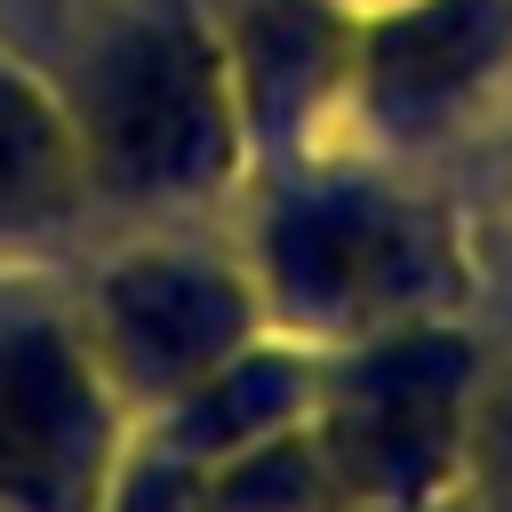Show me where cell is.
Masks as SVG:
<instances>
[{
	"instance_id": "obj_1",
	"label": "cell",
	"mask_w": 512,
	"mask_h": 512,
	"mask_svg": "<svg viewBox=\"0 0 512 512\" xmlns=\"http://www.w3.org/2000/svg\"><path fill=\"white\" fill-rule=\"evenodd\" d=\"M480 368L488 352L448 320H416L320 360L312 440L336 472V496L368 512H440L456 488Z\"/></svg>"
},
{
	"instance_id": "obj_2",
	"label": "cell",
	"mask_w": 512,
	"mask_h": 512,
	"mask_svg": "<svg viewBox=\"0 0 512 512\" xmlns=\"http://www.w3.org/2000/svg\"><path fill=\"white\" fill-rule=\"evenodd\" d=\"M248 288L264 312H280V328L344 352L432 320V304L456 288V264L424 208L384 192H296L272 208Z\"/></svg>"
},
{
	"instance_id": "obj_3",
	"label": "cell",
	"mask_w": 512,
	"mask_h": 512,
	"mask_svg": "<svg viewBox=\"0 0 512 512\" xmlns=\"http://www.w3.org/2000/svg\"><path fill=\"white\" fill-rule=\"evenodd\" d=\"M136 440L88 328L56 312H0V512H104Z\"/></svg>"
},
{
	"instance_id": "obj_4",
	"label": "cell",
	"mask_w": 512,
	"mask_h": 512,
	"mask_svg": "<svg viewBox=\"0 0 512 512\" xmlns=\"http://www.w3.org/2000/svg\"><path fill=\"white\" fill-rule=\"evenodd\" d=\"M80 328H88L96 368L112 376L120 408L136 424H152L200 376H216L232 352H248L264 336V304L240 272H224L208 256L144 248V256H120L96 272Z\"/></svg>"
},
{
	"instance_id": "obj_5",
	"label": "cell",
	"mask_w": 512,
	"mask_h": 512,
	"mask_svg": "<svg viewBox=\"0 0 512 512\" xmlns=\"http://www.w3.org/2000/svg\"><path fill=\"white\" fill-rule=\"evenodd\" d=\"M232 160V112L184 24H136L88 64V168L128 200H184Z\"/></svg>"
},
{
	"instance_id": "obj_6",
	"label": "cell",
	"mask_w": 512,
	"mask_h": 512,
	"mask_svg": "<svg viewBox=\"0 0 512 512\" xmlns=\"http://www.w3.org/2000/svg\"><path fill=\"white\" fill-rule=\"evenodd\" d=\"M312 384H320L312 352H288V344L256 336L248 352H232L216 376H200L176 408H160L136 432L160 440V448H176V456H192L200 472H216L224 456H240V448H256L272 432H296L312 416Z\"/></svg>"
},
{
	"instance_id": "obj_7",
	"label": "cell",
	"mask_w": 512,
	"mask_h": 512,
	"mask_svg": "<svg viewBox=\"0 0 512 512\" xmlns=\"http://www.w3.org/2000/svg\"><path fill=\"white\" fill-rule=\"evenodd\" d=\"M488 48H496V8L488 0H432V8L400 16L376 40L368 80H376V96L392 112H432V104H448L480 72Z\"/></svg>"
},
{
	"instance_id": "obj_8",
	"label": "cell",
	"mask_w": 512,
	"mask_h": 512,
	"mask_svg": "<svg viewBox=\"0 0 512 512\" xmlns=\"http://www.w3.org/2000/svg\"><path fill=\"white\" fill-rule=\"evenodd\" d=\"M80 200V160L48 104L0 72V232H56Z\"/></svg>"
},
{
	"instance_id": "obj_9",
	"label": "cell",
	"mask_w": 512,
	"mask_h": 512,
	"mask_svg": "<svg viewBox=\"0 0 512 512\" xmlns=\"http://www.w3.org/2000/svg\"><path fill=\"white\" fill-rule=\"evenodd\" d=\"M440 512H512V360L480 368L464 456H456V488H448Z\"/></svg>"
},
{
	"instance_id": "obj_10",
	"label": "cell",
	"mask_w": 512,
	"mask_h": 512,
	"mask_svg": "<svg viewBox=\"0 0 512 512\" xmlns=\"http://www.w3.org/2000/svg\"><path fill=\"white\" fill-rule=\"evenodd\" d=\"M328 512H368V504H328Z\"/></svg>"
}]
</instances>
